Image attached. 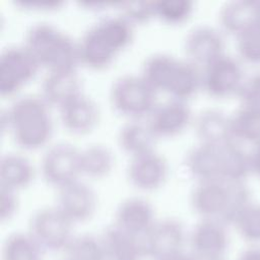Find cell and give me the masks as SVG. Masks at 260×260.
<instances>
[{"instance_id":"6da1fadb","label":"cell","mask_w":260,"mask_h":260,"mask_svg":"<svg viewBox=\"0 0 260 260\" xmlns=\"http://www.w3.org/2000/svg\"><path fill=\"white\" fill-rule=\"evenodd\" d=\"M49 108L41 94H24L10 104L2 123L18 146L35 149L47 143L53 131Z\"/></svg>"},{"instance_id":"7a4b0ae2","label":"cell","mask_w":260,"mask_h":260,"mask_svg":"<svg viewBox=\"0 0 260 260\" xmlns=\"http://www.w3.org/2000/svg\"><path fill=\"white\" fill-rule=\"evenodd\" d=\"M23 46L47 71L75 70L76 64L79 63L76 42L47 22L30 25L25 31Z\"/></svg>"},{"instance_id":"3957f363","label":"cell","mask_w":260,"mask_h":260,"mask_svg":"<svg viewBox=\"0 0 260 260\" xmlns=\"http://www.w3.org/2000/svg\"><path fill=\"white\" fill-rule=\"evenodd\" d=\"M156 92L140 74L127 73L113 81L110 100L118 113L130 119H142L156 106Z\"/></svg>"},{"instance_id":"277c9868","label":"cell","mask_w":260,"mask_h":260,"mask_svg":"<svg viewBox=\"0 0 260 260\" xmlns=\"http://www.w3.org/2000/svg\"><path fill=\"white\" fill-rule=\"evenodd\" d=\"M73 222L56 206L37 209L28 222V234L44 252H63L73 238Z\"/></svg>"},{"instance_id":"5b68a950","label":"cell","mask_w":260,"mask_h":260,"mask_svg":"<svg viewBox=\"0 0 260 260\" xmlns=\"http://www.w3.org/2000/svg\"><path fill=\"white\" fill-rule=\"evenodd\" d=\"M40 173L44 181L57 189L78 179L80 149L68 142L50 145L40 159Z\"/></svg>"},{"instance_id":"8992f818","label":"cell","mask_w":260,"mask_h":260,"mask_svg":"<svg viewBox=\"0 0 260 260\" xmlns=\"http://www.w3.org/2000/svg\"><path fill=\"white\" fill-rule=\"evenodd\" d=\"M40 64L23 44L9 46L0 54V94L10 96L29 81Z\"/></svg>"},{"instance_id":"52a82bcc","label":"cell","mask_w":260,"mask_h":260,"mask_svg":"<svg viewBox=\"0 0 260 260\" xmlns=\"http://www.w3.org/2000/svg\"><path fill=\"white\" fill-rule=\"evenodd\" d=\"M244 78L241 62L228 54L202 67V89L213 98L237 95Z\"/></svg>"},{"instance_id":"ba28073f","label":"cell","mask_w":260,"mask_h":260,"mask_svg":"<svg viewBox=\"0 0 260 260\" xmlns=\"http://www.w3.org/2000/svg\"><path fill=\"white\" fill-rule=\"evenodd\" d=\"M142 241L146 258L162 260L184 251L188 235L180 220L166 217L155 220Z\"/></svg>"},{"instance_id":"9c48e42d","label":"cell","mask_w":260,"mask_h":260,"mask_svg":"<svg viewBox=\"0 0 260 260\" xmlns=\"http://www.w3.org/2000/svg\"><path fill=\"white\" fill-rule=\"evenodd\" d=\"M231 201V184L222 179L199 181L190 194V204L200 218L224 223Z\"/></svg>"},{"instance_id":"30bf717a","label":"cell","mask_w":260,"mask_h":260,"mask_svg":"<svg viewBox=\"0 0 260 260\" xmlns=\"http://www.w3.org/2000/svg\"><path fill=\"white\" fill-rule=\"evenodd\" d=\"M188 243L198 260L223 258L230 244L226 224L218 219L200 218L188 234Z\"/></svg>"},{"instance_id":"8fae6325","label":"cell","mask_w":260,"mask_h":260,"mask_svg":"<svg viewBox=\"0 0 260 260\" xmlns=\"http://www.w3.org/2000/svg\"><path fill=\"white\" fill-rule=\"evenodd\" d=\"M56 206L73 222L89 220L96 209L93 189L79 179L57 189Z\"/></svg>"},{"instance_id":"7c38bea8","label":"cell","mask_w":260,"mask_h":260,"mask_svg":"<svg viewBox=\"0 0 260 260\" xmlns=\"http://www.w3.org/2000/svg\"><path fill=\"white\" fill-rule=\"evenodd\" d=\"M222 31L209 25H199L188 31L184 40V50L188 60L201 68L225 54Z\"/></svg>"},{"instance_id":"4fadbf2b","label":"cell","mask_w":260,"mask_h":260,"mask_svg":"<svg viewBox=\"0 0 260 260\" xmlns=\"http://www.w3.org/2000/svg\"><path fill=\"white\" fill-rule=\"evenodd\" d=\"M126 175L129 183L143 191L160 187L168 175V162L164 155L155 150L130 157Z\"/></svg>"},{"instance_id":"5bb4252c","label":"cell","mask_w":260,"mask_h":260,"mask_svg":"<svg viewBox=\"0 0 260 260\" xmlns=\"http://www.w3.org/2000/svg\"><path fill=\"white\" fill-rule=\"evenodd\" d=\"M193 114L186 103L170 99L156 104L147 118V122L157 137L173 136L182 132L193 122Z\"/></svg>"},{"instance_id":"9a60e30c","label":"cell","mask_w":260,"mask_h":260,"mask_svg":"<svg viewBox=\"0 0 260 260\" xmlns=\"http://www.w3.org/2000/svg\"><path fill=\"white\" fill-rule=\"evenodd\" d=\"M218 22L224 32L236 38L260 25V1L234 0L218 11Z\"/></svg>"},{"instance_id":"2e32d148","label":"cell","mask_w":260,"mask_h":260,"mask_svg":"<svg viewBox=\"0 0 260 260\" xmlns=\"http://www.w3.org/2000/svg\"><path fill=\"white\" fill-rule=\"evenodd\" d=\"M154 209L151 203L137 196L122 200L115 211V224L121 229L143 237L155 222Z\"/></svg>"},{"instance_id":"e0dca14e","label":"cell","mask_w":260,"mask_h":260,"mask_svg":"<svg viewBox=\"0 0 260 260\" xmlns=\"http://www.w3.org/2000/svg\"><path fill=\"white\" fill-rule=\"evenodd\" d=\"M100 238L106 260H143L146 258L142 238L115 223L105 228Z\"/></svg>"},{"instance_id":"ac0fdd59","label":"cell","mask_w":260,"mask_h":260,"mask_svg":"<svg viewBox=\"0 0 260 260\" xmlns=\"http://www.w3.org/2000/svg\"><path fill=\"white\" fill-rule=\"evenodd\" d=\"M58 109L63 127L72 133H86L93 129L99 121L100 111L96 103L82 92Z\"/></svg>"},{"instance_id":"d6986e66","label":"cell","mask_w":260,"mask_h":260,"mask_svg":"<svg viewBox=\"0 0 260 260\" xmlns=\"http://www.w3.org/2000/svg\"><path fill=\"white\" fill-rule=\"evenodd\" d=\"M185 165L197 182L222 178L221 145L198 142L186 153Z\"/></svg>"},{"instance_id":"ffe728a7","label":"cell","mask_w":260,"mask_h":260,"mask_svg":"<svg viewBox=\"0 0 260 260\" xmlns=\"http://www.w3.org/2000/svg\"><path fill=\"white\" fill-rule=\"evenodd\" d=\"M192 124L199 142L222 145L232 138L230 115L219 109L201 110L194 117Z\"/></svg>"},{"instance_id":"44dd1931","label":"cell","mask_w":260,"mask_h":260,"mask_svg":"<svg viewBox=\"0 0 260 260\" xmlns=\"http://www.w3.org/2000/svg\"><path fill=\"white\" fill-rule=\"evenodd\" d=\"M80 92V80L75 70L47 71L41 82V95L50 106L60 108Z\"/></svg>"},{"instance_id":"7402d4cb","label":"cell","mask_w":260,"mask_h":260,"mask_svg":"<svg viewBox=\"0 0 260 260\" xmlns=\"http://www.w3.org/2000/svg\"><path fill=\"white\" fill-rule=\"evenodd\" d=\"M78 62L92 69H103L110 65L116 52L100 35L92 24L86 28L76 42Z\"/></svg>"},{"instance_id":"603a6c76","label":"cell","mask_w":260,"mask_h":260,"mask_svg":"<svg viewBox=\"0 0 260 260\" xmlns=\"http://www.w3.org/2000/svg\"><path fill=\"white\" fill-rule=\"evenodd\" d=\"M157 138L147 120L142 119H130L118 131L119 146L130 157L155 150Z\"/></svg>"},{"instance_id":"cb8c5ba5","label":"cell","mask_w":260,"mask_h":260,"mask_svg":"<svg viewBox=\"0 0 260 260\" xmlns=\"http://www.w3.org/2000/svg\"><path fill=\"white\" fill-rule=\"evenodd\" d=\"M202 88V68L188 59H178L165 89L173 99L186 101Z\"/></svg>"},{"instance_id":"d4e9b609","label":"cell","mask_w":260,"mask_h":260,"mask_svg":"<svg viewBox=\"0 0 260 260\" xmlns=\"http://www.w3.org/2000/svg\"><path fill=\"white\" fill-rule=\"evenodd\" d=\"M222 180L228 182H245L252 173L251 149L245 144L231 138L221 145Z\"/></svg>"},{"instance_id":"484cf974","label":"cell","mask_w":260,"mask_h":260,"mask_svg":"<svg viewBox=\"0 0 260 260\" xmlns=\"http://www.w3.org/2000/svg\"><path fill=\"white\" fill-rule=\"evenodd\" d=\"M35 170L30 160L23 154L8 152L0 159V186L17 191L29 185Z\"/></svg>"},{"instance_id":"4316f807","label":"cell","mask_w":260,"mask_h":260,"mask_svg":"<svg viewBox=\"0 0 260 260\" xmlns=\"http://www.w3.org/2000/svg\"><path fill=\"white\" fill-rule=\"evenodd\" d=\"M230 119L233 139L253 146L260 142V107L241 104Z\"/></svg>"},{"instance_id":"83f0119b","label":"cell","mask_w":260,"mask_h":260,"mask_svg":"<svg viewBox=\"0 0 260 260\" xmlns=\"http://www.w3.org/2000/svg\"><path fill=\"white\" fill-rule=\"evenodd\" d=\"M115 156L106 144L90 143L80 149V171L89 178H103L113 169Z\"/></svg>"},{"instance_id":"f1b7e54d","label":"cell","mask_w":260,"mask_h":260,"mask_svg":"<svg viewBox=\"0 0 260 260\" xmlns=\"http://www.w3.org/2000/svg\"><path fill=\"white\" fill-rule=\"evenodd\" d=\"M93 25L116 53L126 48L133 37V24L121 14L103 17Z\"/></svg>"},{"instance_id":"f546056e","label":"cell","mask_w":260,"mask_h":260,"mask_svg":"<svg viewBox=\"0 0 260 260\" xmlns=\"http://www.w3.org/2000/svg\"><path fill=\"white\" fill-rule=\"evenodd\" d=\"M177 60L169 54H153L144 60L140 75L156 91H165Z\"/></svg>"},{"instance_id":"4dcf8cb0","label":"cell","mask_w":260,"mask_h":260,"mask_svg":"<svg viewBox=\"0 0 260 260\" xmlns=\"http://www.w3.org/2000/svg\"><path fill=\"white\" fill-rule=\"evenodd\" d=\"M44 251L28 234H10L2 246V260H42Z\"/></svg>"},{"instance_id":"1f68e13d","label":"cell","mask_w":260,"mask_h":260,"mask_svg":"<svg viewBox=\"0 0 260 260\" xmlns=\"http://www.w3.org/2000/svg\"><path fill=\"white\" fill-rule=\"evenodd\" d=\"M63 252L65 260H106L101 238L92 234L73 236Z\"/></svg>"},{"instance_id":"d6a6232c","label":"cell","mask_w":260,"mask_h":260,"mask_svg":"<svg viewBox=\"0 0 260 260\" xmlns=\"http://www.w3.org/2000/svg\"><path fill=\"white\" fill-rule=\"evenodd\" d=\"M232 225L245 241L260 242V203L249 202L234 218Z\"/></svg>"},{"instance_id":"836d02e7","label":"cell","mask_w":260,"mask_h":260,"mask_svg":"<svg viewBox=\"0 0 260 260\" xmlns=\"http://www.w3.org/2000/svg\"><path fill=\"white\" fill-rule=\"evenodd\" d=\"M193 5L190 0H156L154 1V14L164 22L179 24L191 15Z\"/></svg>"},{"instance_id":"e575fe53","label":"cell","mask_w":260,"mask_h":260,"mask_svg":"<svg viewBox=\"0 0 260 260\" xmlns=\"http://www.w3.org/2000/svg\"><path fill=\"white\" fill-rule=\"evenodd\" d=\"M239 58L250 64L260 63V27L251 29L236 38Z\"/></svg>"},{"instance_id":"d590c367","label":"cell","mask_w":260,"mask_h":260,"mask_svg":"<svg viewBox=\"0 0 260 260\" xmlns=\"http://www.w3.org/2000/svg\"><path fill=\"white\" fill-rule=\"evenodd\" d=\"M121 15L132 24L148 21L154 14V1H124L118 2Z\"/></svg>"},{"instance_id":"8d00e7d4","label":"cell","mask_w":260,"mask_h":260,"mask_svg":"<svg viewBox=\"0 0 260 260\" xmlns=\"http://www.w3.org/2000/svg\"><path fill=\"white\" fill-rule=\"evenodd\" d=\"M237 96L243 105L260 107V71L245 76Z\"/></svg>"},{"instance_id":"74e56055","label":"cell","mask_w":260,"mask_h":260,"mask_svg":"<svg viewBox=\"0 0 260 260\" xmlns=\"http://www.w3.org/2000/svg\"><path fill=\"white\" fill-rule=\"evenodd\" d=\"M18 208L16 191L0 186V220L2 222L11 219Z\"/></svg>"},{"instance_id":"f35d334b","label":"cell","mask_w":260,"mask_h":260,"mask_svg":"<svg viewBox=\"0 0 260 260\" xmlns=\"http://www.w3.org/2000/svg\"><path fill=\"white\" fill-rule=\"evenodd\" d=\"M17 5L28 7V8H39V9H55L62 5L60 1H49V0H20L16 2Z\"/></svg>"},{"instance_id":"ab89813d","label":"cell","mask_w":260,"mask_h":260,"mask_svg":"<svg viewBox=\"0 0 260 260\" xmlns=\"http://www.w3.org/2000/svg\"><path fill=\"white\" fill-rule=\"evenodd\" d=\"M251 167L252 173L260 179V142L251 148Z\"/></svg>"},{"instance_id":"60d3db41","label":"cell","mask_w":260,"mask_h":260,"mask_svg":"<svg viewBox=\"0 0 260 260\" xmlns=\"http://www.w3.org/2000/svg\"><path fill=\"white\" fill-rule=\"evenodd\" d=\"M237 260H260V248L250 247L243 250Z\"/></svg>"},{"instance_id":"b9f144b4","label":"cell","mask_w":260,"mask_h":260,"mask_svg":"<svg viewBox=\"0 0 260 260\" xmlns=\"http://www.w3.org/2000/svg\"><path fill=\"white\" fill-rule=\"evenodd\" d=\"M162 260H198V259L193 254H189V253H186L185 251H182L180 253L167 257Z\"/></svg>"},{"instance_id":"7bdbcfd3","label":"cell","mask_w":260,"mask_h":260,"mask_svg":"<svg viewBox=\"0 0 260 260\" xmlns=\"http://www.w3.org/2000/svg\"><path fill=\"white\" fill-rule=\"evenodd\" d=\"M206 260H224L223 258H213V259H206Z\"/></svg>"},{"instance_id":"ee69618b","label":"cell","mask_w":260,"mask_h":260,"mask_svg":"<svg viewBox=\"0 0 260 260\" xmlns=\"http://www.w3.org/2000/svg\"><path fill=\"white\" fill-rule=\"evenodd\" d=\"M259 27H260V25H259Z\"/></svg>"},{"instance_id":"f6af8a7d","label":"cell","mask_w":260,"mask_h":260,"mask_svg":"<svg viewBox=\"0 0 260 260\" xmlns=\"http://www.w3.org/2000/svg\"><path fill=\"white\" fill-rule=\"evenodd\" d=\"M64 260H65V259H64Z\"/></svg>"}]
</instances>
